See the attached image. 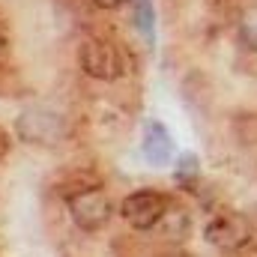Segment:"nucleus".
Returning <instances> with one entry per match:
<instances>
[{"instance_id": "f257e3e1", "label": "nucleus", "mask_w": 257, "mask_h": 257, "mask_svg": "<svg viewBox=\"0 0 257 257\" xmlns=\"http://www.w3.org/2000/svg\"><path fill=\"white\" fill-rule=\"evenodd\" d=\"M15 135L24 144L33 147H57L60 141H66L69 126L57 111L48 108H27L18 120H15Z\"/></svg>"}, {"instance_id": "f03ea898", "label": "nucleus", "mask_w": 257, "mask_h": 257, "mask_svg": "<svg viewBox=\"0 0 257 257\" xmlns=\"http://www.w3.org/2000/svg\"><path fill=\"white\" fill-rule=\"evenodd\" d=\"M168 194H162L159 189H138L123 200L120 212L132 230H153L168 215Z\"/></svg>"}, {"instance_id": "7ed1b4c3", "label": "nucleus", "mask_w": 257, "mask_h": 257, "mask_svg": "<svg viewBox=\"0 0 257 257\" xmlns=\"http://www.w3.org/2000/svg\"><path fill=\"white\" fill-rule=\"evenodd\" d=\"M78 63H81V69L90 78H96V81H117L123 75V57H120L117 45L108 42V39H99V36L81 42Z\"/></svg>"}, {"instance_id": "20e7f679", "label": "nucleus", "mask_w": 257, "mask_h": 257, "mask_svg": "<svg viewBox=\"0 0 257 257\" xmlns=\"http://www.w3.org/2000/svg\"><path fill=\"white\" fill-rule=\"evenodd\" d=\"M69 212H72V221L78 227L99 230L111 218V200H108V194L102 192V189H84V192L72 194Z\"/></svg>"}, {"instance_id": "39448f33", "label": "nucleus", "mask_w": 257, "mask_h": 257, "mask_svg": "<svg viewBox=\"0 0 257 257\" xmlns=\"http://www.w3.org/2000/svg\"><path fill=\"white\" fill-rule=\"evenodd\" d=\"M203 236H206V242L209 245H215V248H239L245 239H248V227L239 221V218H230V215H218V218H212L209 224H206V230H203Z\"/></svg>"}, {"instance_id": "423d86ee", "label": "nucleus", "mask_w": 257, "mask_h": 257, "mask_svg": "<svg viewBox=\"0 0 257 257\" xmlns=\"http://www.w3.org/2000/svg\"><path fill=\"white\" fill-rule=\"evenodd\" d=\"M141 150H144V159L156 168L168 165L174 159V141L168 135V128L162 126L159 120H150L144 126V138H141Z\"/></svg>"}, {"instance_id": "0eeeda50", "label": "nucleus", "mask_w": 257, "mask_h": 257, "mask_svg": "<svg viewBox=\"0 0 257 257\" xmlns=\"http://www.w3.org/2000/svg\"><path fill=\"white\" fill-rule=\"evenodd\" d=\"M135 21L138 30L147 42H153V30H156V15H153V3L150 0H135Z\"/></svg>"}, {"instance_id": "6e6552de", "label": "nucleus", "mask_w": 257, "mask_h": 257, "mask_svg": "<svg viewBox=\"0 0 257 257\" xmlns=\"http://www.w3.org/2000/svg\"><path fill=\"white\" fill-rule=\"evenodd\" d=\"M197 177H200V165H197V159H194L192 153H183L180 162H177V180H180L183 186H192Z\"/></svg>"}, {"instance_id": "1a4fd4ad", "label": "nucleus", "mask_w": 257, "mask_h": 257, "mask_svg": "<svg viewBox=\"0 0 257 257\" xmlns=\"http://www.w3.org/2000/svg\"><path fill=\"white\" fill-rule=\"evenodd\" d=\"M93 3H96L99 9H123L128 0H93Z\"/></svg>"}]
</instances>
